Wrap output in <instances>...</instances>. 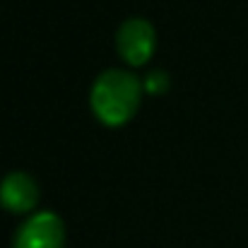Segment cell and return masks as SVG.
Masks as SVG:
<instances>
[{"instance_id": "2", "label": "cell", "mask_w": 248, "mask_h": 248, "mask_svg": "<svg viewBox=\"0 0 248 248\" xmlns=\"http://www.w3.org/2000/svg\"><path fill=\"white\" fill-rule=\"evenodd\" d=\"M63 244H65L63 219L56 212L44 210L19 224L12 248H63Z\"/></svg>"}, {"instance_id": "5", "label": "cell", "mask_w": 248, "mask_h": 248, "mask_svg": "<svg viewBox=\"0 0 248 248\" xmlns=\"http://www.w3.org/2000/svg\"><path fill=\"white\" fill-rule=\"evenodd\" d=\"M145 87L150 89V92H162L166 89V82H169V75H166L164 70H152L150 75H147V80H145Z\"/></svg>"}, {"instance_id": "4", "label": "cell", "mask_w": 248, "mask_h": 248, "mask_svg": "<svg viewBox=\"0 0 248 248\" xmlns=\"http://www.w3.org/2000/svg\"><path fill=\"white\" fill-rule=\"evenodd\" d=\"M39 200L36 181L24 171H12L0 181V205L12 212H27Z\"/></svg>"}, {"instance_id": "1", "label": "cell", "mask_w": 248, "mask_h": 248, "mask_svg": "<svg viewBox=\"0 0 248 248\" xmlns=\"http://www.w3.org/2000/svg\"><path fill=\"white\" fill-rule=\"evenodd\" d=\"M140 80L128 70H104L92 84V108L106 125H123L140 106Z\"/></svg>"}, {"instance_id": "3", "label": "cell", "mask_w": 248, "mask_h": 248, "mask_svg": "<svg viewBox=\"0 0 248 248\" xmlns=\"http://www.w3.org/2000/svg\"><path fill=\"white\" fill-rule=\"evenodd\" d=\"M116 44H118L121 56L130 65L147 63L155 51V27L145 17H130L118 27Z\"/></svg>"}]
</instances>
